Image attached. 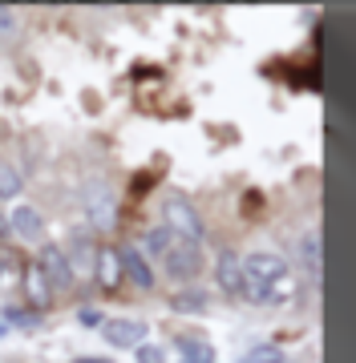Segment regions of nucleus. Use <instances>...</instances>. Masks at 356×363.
<instances>
[{"label":"nucleus","mask_w":356,"mask_h":363,"mask_svg":"<svg viewBox=\"0 0 356 363\" xmlns=\"http://www.w3.org/2000/svg\"><path fill=\"white\" fill-rule=\"evenodd\" d=\"M146 250H150V255L166 267V274H171V279H195V274L203 271V247L174 238L166 226L146 230Z\"/></svg>","instance_id":"f257e3e1"},{"label":"nucleus","mask_w":356,"mask_h":363,"mask_svg":"<svg viewBox=\"0 0 356 363\" xmlns=\"http://www.w3.org/2000/svg\"><path fill=\"white\" fill-rule=\"evenodd\" d=\"M162 226H166L174 238L203 247V214H198V206L186 194H166L162 198Z\"/></svg>","instance_id":"f03ea898"},{"label":"nucleus","mask_w":356,"mask_h":363,"mask_svg":"<svg viewBox=\"0 0 356 363\" xmlns=\"http://www.w3.org/2000/svg\"><path fill=\"white\" fill-rule=\"evenodd\" d=\"M239 267H243L247 283H259V286H276L288 279V259L276 255V250H251V255L239 259Z\"/></svg>","instance_id":"7ed1b4c3"},{"label":"nucleus","mask_w":356,"mask_h":363,"mask_svg":"<svg viewBox=\"0 0 356 363\" xmlns=\"http://www.w3.org/2000/svg\"><path fill=\"white\" fill-rule=\"evenodd\" d=\"M37 271L49 279V286H73V267H69V255L65 247H57V242H45L37 255Z\"/></svg>","instance_id":"20e7f679"},{"label":"nucleus","mask_w":356,"mask_h":363,"mask_svg":"<svg viewBox=\"0 0 356 363\" xmlns=\"http://www.w3.org/2000/svg\"><path fill=\"white\" fill-rule=\"evenodd\" d=\"M102 339L109 347H122V351H134L146 343V323L142 319H106L102 323Z\"/></svg>","instance_id":"39448f33"},{"label":"nucleus","mask_w":356,"mask_h":363,"mask_svg":"<svg viewBox=\"0 0 356 363\" xmlns=\"http://www.w3.org/2000/svg\"><path fill=\"white\" fill-rule=\"evenodd\" d=\"M118 259H122V279H130L138 291H154V271H150V262H146L142 250L122 247V250H118Z\"/></svg>","instance_id":"423d86ee"},{"label":"nucleus","mask_w":356,"mask_h":363,"mask_svg":"<svg viewBox=\"0 0 356 363\" xmlns=\"http://www.w3.org/2000/svg\"><path fill=\"white\" fill-rule=\"evenodd\" d=\"M9 230H13L16 238H25V242H37L41 234H45V218H41L37 206L21 202V206H13V214H9Z\"/></svg>","instance_id":"0eeeda50"},{"label":"nucleus","mask_w":356,"mask_h":363,"mask_svg":"<svg viewBox=\"0 0 356 363\" xmlns=\"http://www.w3.org/2000/svg\"><path fill=\"white\" fill-rule=\"evenodd\" d=\"M215 279H219V291H223V295L243 298V267H239V255L223 250L219 262H215Z\"/></svg>","instance_id":"6e6552de"},{"label":"nucleus","mask_w":356,"mask_h":363,"mask_svg":"<svg viewBox=\"0 0 356 363\" xmlns=\"http://www.w3.org/2000/svg\"><path fill=\"white\" fill-rule=\"evenodd\" d=\"M93 274H97V283L102 286H118L122 283V259H118V250H93Z\"/></svg>","instance_id":"1a4fd4ad"},{"label":"nucleus","mask_w":356,"mask_h":363,"mask_svg":"<svg viewBox=\"0 0 356 363\" xmlns=\"http://www.w3.org/2000/svg\"><path fill=\"white\" fill-rule=\"evenodd\" d=\"M178 355H183V363H215V347L207 343V339H178Z\"/></svg>","instance_id":"9d476101"},{"label":"nucleus","mask_w":356,"mask_h":363,"mask_svg":"<svg viewBox=\"0 0 356 363\" xmlns=\"http://www.w3.org/2000/svg\"><path fill=\"white\" fill-rule=\"evenodd\" d=\"M300 262H303L312 274H320V234H316V230H308V234L300 238Z\"/></svg>","instance_id":"9b49d317"},{"label":"nucleus","mask_w":356,"mask_h":363,"mask_svg":"<svg viewBox=\"0 0 356 363\" xmlns=\"http://www.w3.org/2000/svg\"><path fill=\"white\" fill-rule=\"evenodd\" d=\"M21 190H25V182H21L16 166H13V162H4V157H0V198H16Z\"/></svg>","instance_id":"f8f14e48"},{"label":"nucleus","mask_w":356,"mask_h":363,"mask_svg":"<svg viewBox=\"0 0 356 363\" xmlns=\"http://www.w3.org/2000/svg\"><path fill=\"white\" fill-rule=\"evenodd\" d=\"M90 222L93 226H114V198H97L90 194Z\"/></svg>","instance_id":"ddd939ff"},{"label":"nucleus","mask_w":356,"mask_h":363,"mask_svg":"<svg viewBox=\"0 0 356 363\" xmlns=\"http://www.w3.org/2000/svg\"><path fill=\"white\" fill-rule=\"evenodd\" d=\"M174 311H207V295L203 291H183V295L171 298Z\"/></svg>","instance_id":"4468645a"},{"label":"nucleus","mask_w":356,"mask_h":363,"mask_svg":"<svg viewBox=\"0 0 356 363\" xmlns=\"http://www.w3.org/2000/svg\"><path fill=\"white\" fill-rule=\"evenodd\" d=\"M28 295L37 298L41 307H45V303H49V295H53V291H49V279H45V274H41L37 267L28 271Z\"/></svg>","instance_id":"2eb2a0df"},{"label":"nucleus","mask_w":356,"mask_h":363,"mask_svg":"<svg viewBox=\"0 0 356 363\" xmlns=\"http://www.w3.org/2000/svg\"><path fill=\"white\" fill-rule=\"evenodd\" d=\"M243 363H284V355H279V347H271V343H259V347L247 351Z\"/></svg>","instance_id":"dca6fc26"},{"label":"nucleus","mask_w":356,"mask_h":363,"mask_svg":"<svg viewBox=\"0 0 356 363\" xmlns=\"http://www.w3.org/2000/svg\"><path fill=\"white\" fill-rule=\"evenodd\" d=\"M134 359L138 363H166V347H158V343H142V347H134Z\"/></svg>","instance_id":"f3484780"},{"label":"nucleus","mask_w":356,"mask_h":363,"mask_svg":"<svg viewBox=\"0 0 356 363\" xmlns=\"http://www.w3.org/2000/svg\"><path fill=\"white\" fill-rule=\"evenodd\" d=\"M77 319H81V327H102V323H106L97 307H81V311H77Z\"/></svg>","instance_id":"a211bd4d"},{"label":"nucleus","mask_w":356,"mask_h":363,"mask_svg":"<svg viewBox=\"0 0 356 363\" xmlns=\"http://www.w3.org/2000/svg\"><path fill=\"white\" fill-rule=\"evenodd\" d=\"M16 28V13L13 9H0V33H13Z\"/></svg>","instance_id":"6ab92c4d"},{"label":"nucleus","mask_w":356,"mask_h":363,"mask_svg":"<svg viewBox=\"0 0 356 363\" xmlns=\"http://www.w3.org/2000/svg\"><path fill=\"white\" fill-rule=\"evenodd\" d=\"M0 335H4V323H0Z\"/></svg>","instance_id":"aec40b11"}]
</instances>
